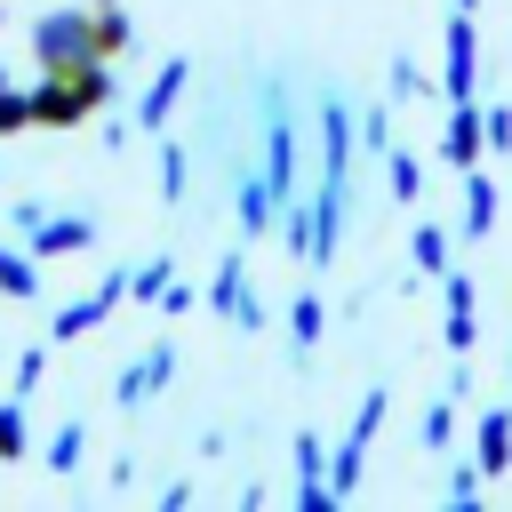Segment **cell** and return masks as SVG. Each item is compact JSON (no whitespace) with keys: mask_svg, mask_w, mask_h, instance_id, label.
<instances>
[{"mask_svg":"<svg viewBox=\"0 0 512 512\" xmlns=\"http://www.w3.org/2000/svg\"><path fill=\"white\" fill-rule=\"evenodd\" d=\"M352 184H360V112L336 80H320L312 88V272H328L360 224Z\"/></svg>","mask_w":512,"mask_h":512,"instance_id":"obj_1","label":"cell"},{"mask_svg":"<svg viewBox=\"0 0 512 512\" xmlns=\"http://www.w3.org/2000/svg\"><path fill=\"white\" fill-rule=\"evenodd\" d=\"M32 56H40V72H80V64L112 56L104 0H96V8H40V16H32Z\"/></svg>","mask_w":512,"mask_h":512,"instance_id":"obj_2","label":"cell"},{"mask_svg":"<svg viewBox=\"0 0 512 512\" xmlns=\"http://www.w3.org/2000/svg\"><path fill=\"white\" fill-rule=\"evenodd\" d=\"M112 72L104 64H80V72H40L32 80V120L40 128H80V120H96L104 104H112Z\"/></svg>","mask_w":512,"mask_h":512,"instance_id":"obj_3","label":"cell"},{"mask_svg":"<svg viewBox=\"0 0 512 512\" xmlns=\"http://www.w3.org/2000/svg\"><path fill=\"white\" fill-rule=\"evenodd\" d=\"M208 312H216L224 328H240V336H256V328L272 320V304H264L256 280H248V240L224 248V264H216V280H208Z\"/></svg>","mask_w":512,"mask_h":512,"instance_id":"obj_4","label":"cell"},{"mask_svg":"<svg viewBox=\"0 0 512 512\" xmlns=\"http://www.w3.org/2000/svg\"><path fill=\"white\" fill-rule=\"evenodd\" d=\"M120 304H128V264H112V272H104L88 296H72L64 312H48V344H80V336H96V328H104Z\"/></svg>","mask_w":512,"mask_h":512,"instance_id":"obj_5","label":"cell"},{"mask_svg":"<svg viewBox=\"0 0 512 512\" xmlns=\"http://www.w3.org/2000/svg\"><path fill=\"white\" fill-rule=\"evenodd\" d=\"M440 96H448V104L480 96V24H472V8H448V48H440Z\"/></svg>","mask_w":512,"mask_h":512,"instance_id":"obj_6","label":"cell"},{"mask_svg":"<svg viewBox=\"0 0 512 512\" xmlns=\"http://www.w3.org/2000/svg\"><path fill=\"white\" fill-rule=\"evenodd\" d=\"M96 240H104V224H96L88 208H48V216L24 232V248H32L40 264H56V256H88Z\"/></svg>","mask_w":512,"mask_h":512,"instance_id":"obj_7","label":"cell"},{"mask_svg":"<svg viewBox=\"0 0 512 512\" xmlns=\"http://www.w3.org/2000/svg\"><path fill=\"white\" fill-rule=\"evenodd\" d=\"M184 88H192V56H160V72H152V80H144V96H136V128H144V136H168V120H176Z\"/></svg>","mask_w":512,"mask_h":512,"instance_id":"obj_8","label":"cell"},{"mask_svg":"<svg viewBox=\"0 0 512 512\" xmlns=\"http://www.w3.org/2000/svg\"><path fill=\"white\" fill-rule=\"evenodd\" d=\"M440 304H448V312H440V344H448V352H472V344H480V280L448 264V272H440Z\"/></svg>","mask_w":512,"mask_h":512,"instance_id":"obj_9","label":"cell"},{"mask_svg":"<svg viewBox=\"0 0 512 512\" xmlns=\"http://www.w3.org/2000/svg\"><path fill=\"white\" fill-rule=\"evenodd\" d=\"M168 376H176V344L168 336H152L128 368H120V384H112V408H144L152 392H168Z\"/></svg>","mask_w":512,"mask_h":512,"instance_id":"obj_10","label":"cell"},{"mask_svg":"<svg viewBox=\"0 0 512 512\" xmlns=\"http://www.w3.org/2000/svg\"><path fill=\"white\" fill-rule=\"evenodd\" d=\"M480 152H488V120H480V96H464V104H448V120H440V160L464 176Z\"/></svg>","mask_w":512,"mask_h":512,"instance_id":"obj_11","label":"cell"},{"mask_svg":"<svg viewBox=\"0 0 512 512\" xmlns=\"http://www.w3.org/2000/svg\"><path fill=\"white\" fill-rule=\"evenodd\" d=\"M496 208H504V192H496L488 160H472V168H464V240H472V248L496 232Z\"/></svg>","mask_w":512,"mask_h":512,"instance_id":"obj_12","label":"cell"},{"mask_svg":"<svg viewBox=\"0 0 512 512\" xmlns=\"http://www.w3.org/2000/svg\"><path fill=\"white\" fill-rule=\"evenodd\" d=\"M472 456H480L488 480L512 472V400H504V408H480V424H472Z\"/></svg>","mask_w":512,"mask_h":512,"instance_id":"obj_13","label":"cell"},{"mask_svg":"<svg viewBox=\"0 0 512 512\" xmlns=\"http://www.w3.org/2000/svg\"><path fill=\"white\" fill-rule=\"evenodd\" d=\"M384 200H392V208H408V216L424 208V152H408V144H392V152H384Z\"/></svg>","mask_w":512,"mask_h":512,"instance_id":"obj_14","label":"cell"},{"mask_svg":"<svg viewBox=\"0 0 512 512\" xmlns=\"http://www.w3.org/2000/svg\"><path fill=\"white\" fill-rule=\"evenodd\" d=\"M448 256H456V232H448V224H432V216L416 208V232H408V264H416V280H440V272H448Z\"/></svg>","mask_w":512,"mask_h":512,"instance_id":"obj_15","label":"cell"},{"mask_svg":"<svg viewBox=\"0 0 512 512\" xmlns=\"http://www.w3.org/2000/svg\"><path fill=\"white\" fill-rule=\"evenodd\" d=\"M416 448H424V456H448V448H456V400H448V392L416 408Z\"/></svg>","mask_w":512,"mask_h":512,"instance_id":"obj_16","label":"cell"},{"mask_svg":"<svg viewBox=\"0 0 512 512\" xmlns=\"http://www.w3.org/2000/svg\"><path fill=\"white\" fill-rule=\"evenodd\" d=\"M40 464H48L56 480H72V472L88 464V424H80V416H72V424H56V432H48V448H40Z\"/></svg>","mask_w":512,"mask_h":512,"instance_id":"obj_17","label":"cell"},{"mask_svg":"<svg viewBox=\"0 0 512 512\" xmlns=\"http://www.w3.org/2000/svg\"><path fill=\"white\" fill-rule=\"evenodd\" d=\"M0 296L40 304V256H32V248H8V240H0Z\"/></svg>","mask_w":512,"mask_h":512,"instance_id":"obj_18","label":"cell"},{"mask_svg":"<svg viewBox=\"0 0 512 512\" xmlns=\"http://www.w3.org/2000/svg\"><path fill=\"white\" fill-rule=\"evenodd\" d=\"M152 144H160V136H152ZM152 184H160V208H184V192H192V152H184V144H160V176H152Z\"/></svg>","mask_w":512,"mask_h":512,"instance_id":"obj_19","label":"cell"},{"mask_svg":"<svg viewBox=\"0 0 512 512\" xmlns=\"http://www.w3.org/2000/svg\"><path fill=\"white\" fill-rule=\"evenodd\" d=\"M320 336H328V304H320L312 288H304V296H288V344H296V352H312Z\"/></svg>","mask_w":512,"mask_h":512,"instance_id":"obj_20","label":"cell"},{"mask_svg":"<svg viewBox=\"0 0 512 512\" xmlns=\"http://www.w3.org/2000/svg\"><path fill=\"white\" fill-rule=\"evenodd\" d=\"M32 456V416H24V400L8 392L0 400V464H24Z\"/></svg>","mask_w":512,"mask_h":512,"instance_id":"obj_21","label":"cell"},{"mask_svg":"<svg viewBox=\"0 0 512 512\" xmlns=\"http://www.w3.org/2000/svg\"><path fill=\"white\" fill-rule=\"evenodd\" d=\"M432 88H440V80H432V72H424V64H416V56H392V72H384V96H392V104H408V96H416V104H424V96H432Z\"/></svg>","mask_w":512,"mask_h":512,"instance_id":"obj_22","label":"cell"},{"mask_svg":"<svg viewBox=\"0 0 512 512\" xmlns=\"http://www.w3.org/2000/svg\"><path fill=\"white\" fill-rule=\"evenodd\" d=\"M40 384H48V344H24V352L8 360V392H16V400H32Z\"/></svg>","mask_w":512,"mask_h":512,"instance_id":"obj_23","label":"cell"},{"mask_svg":"<svg viewBox=\"0 0 512 512\" xmlns=\"http://www.w3.org/2000/svg\"><path fill=\"white\" fill-rule=\"evenodd\" d=\"M384 152H392V96L360 112V160H384Z\"/></svg>","mask_w":512,"mask_h":512,"instance_id":"obj_24","label":"cell"},{"mask_svg":"<svg viewBox=\"0 0 512 512\" xmlns=\"http://www.w3.org/2000/svg\"><path fill=\"white\" fill-rule=\"evenodd\" d=\"M200 304H208V296H200L184 272H168V280H160V296H152V312H168V320H184V312H200Z\"/></svg>","mask_w":512,"mask_h":512,"instance_id":"obj_25","label":"cell"},{"mask_svg":"<svg viewBox=\"0 0 512 512\" xmlns=\"http://www.w3.org/2000/svg\"><path fill=\"white\" fill-rule=\"evenodd\" d=\"M480 488H488V472H480V456H464V464H448V504H456V512H472V504H480Z\"/></svg>","mask_w":512,"mask_h":512,"instance_id":"obj_26","label":"cell"},{"mask_svg":"<svg viewBox=\"0 0 512 512\" xmlns=\"http://www.w3.org/2000/svg\"><path fill=\"white\" fill-rule=\"evenodd\" d=\"M24 128H40V120H32V88L8 80V88H0V136H24Z\"/></svg>","mask_w":512,"mask_h":512,"instance_id":"obj_27","label":"cell"},{"mask_svg":"<svg viewBox=\"0 0 512 512\" xmlns=\"http://www.w3.org/2000/svg\"><path fill=\"white\" fill-rule=\"evenodd\" d=\"M128 136H144V128H136V112H112V120H96V152H128Z\"/></svg>","mask_w":512,"mask_h":512,"instance_id":"obj_28","label":"cell"},{"mask_svg":"<svg viewBox=\"0 0 512 512\" xmlns=\"http://www.w3.org/2000/svg\"><path fill=\"white\" fill-rule=\"evenodd\" d=\"M488 120V152H512V104H480Z\"/></svg>","mask_w":512,"mask_h":512,"instance_id":"obj_29","label":"cell"},{"mask_svg":"<svg viewBox=\"0 0 512 512\" xmlns=\"http://www.w3.org/2000/svg\"><path fill=\"white\" fill-rule=\"evenodd\" d=\"M40 216H48V200H32V192H24V200H8V232H16V240H24Z\"/></svg>","mask_w":512,"mask_h":512,"instance_id":"obj_30","label":"cell"},{"mask_svg":"<svg viewBox=\"0 0 512 512\" xmlns=\"http://www.w3.org/2000/svg\"><path fill=\"white\" fill-rule=\"evenodd\" d=\"M456 408H464V392H472V368H464V352H448V384H440Z\"/></svg>","mask_w":512,"mask_h":512,"instance_id":"obj_31","label":"cell"},{"mask_svg":"<svg viewBox=\"0 0 512 512\" xmlns=\"http://www.w3.org/2000/svg\"><path fill=\"white\" fill-rule=\"evenodd\" d=\"M448 8H480V0H448Z\"/></svg>","mask_w":512,"mask_h":512,"instance_id":"obj_32","label":"cell"},{"mask_svg":"<svg viewBox=\"0 0 512 512\" xmlns=\"http://www.w3.org/2000/svg\"><path fill=\"white\" fill-rule=\"evenodd\" d=\"M504 376H512V360H504ZM504 400H512V384H504Z\"/></svg>","mask_w":512,"mask_h":512,"instance_id":"obj_33","label":"cell"},{"mask_svg":"<svg viewBox=\"0 0 512 512\" xmlns=\"http://www.w3.org/2000/svg\"><path fill=\"white\" fill-rule=\"evenodd\" d=\"M0 16H8V8H0Z\"/></svg>","mask_w":512,"mask_h":512,"instance_id":"obj_34","label":"cell"}]
</instances>
